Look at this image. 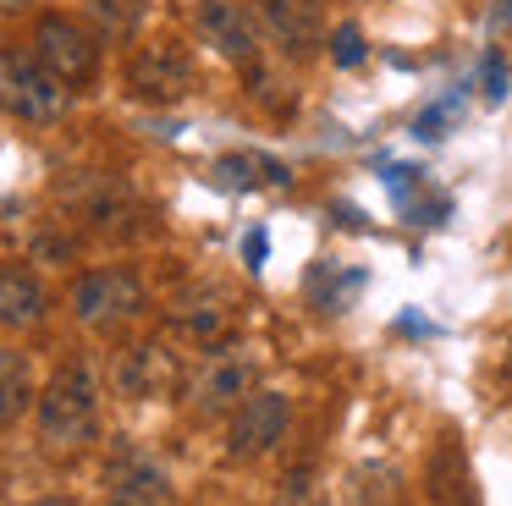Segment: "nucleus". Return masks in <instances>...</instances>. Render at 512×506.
<instances>
[{
  "label": "nucleus",
  "instance_id": "f8f14e48",
  "mask_svg": "<svg viewBox=\"0 0 512 506\" xmlns=\"http://www.w3.org/2000/svg\"><path fill=\"white\" fill-rule=\"evenodd\" d=\"M111 385L122 396H133V402H149V396L177 385V363H171V352L160 341H127L111 358Z\"/></svg>",
  "mask_w": 512,
  "mask_h": 506
},
{
  "label": "nucleus",
  "instance_id": "b1692460",
  "mask_svg": "<svg viewBox=\"0 0 512 506\" xmlns=\"http://www.w3.org/2000/svg\"><path fill=\"white\" fill-rule=\"evenodd\" d=\"M28 506H67L61 495H45V501H28Z\"/></svg>",
  "mask_w": 512,
  "mask_h": 506
},
{
  "label": "nucleus",
  "instance_id": "6e6552de",
  "mask_svg": "<svg viewBox=\"0 0 512 506\" xmlns=\"http://www.w3.org/2000/svg\"><path fill=\"white\" fill-rule=\"evenodd\" d=\"M61 204L78 220H89L94 231H127V220H138V198L122 176L111 171H78L61 182Z\"/></svg>",
  "mask_w": 512,
  "mask_h": 506
},
{
  "label": "nucleus",
  "instance_id": "39448f33",
  "mask_svg": "<svg viewBox=\"0 0 512 506\" xmlns=\"http://www.w3.org/2000/svg\"><path fill=\"white\" fill-rule=\"evenodd\" d=\"M34 61L50 77H61L67 88H83L100 72V33L89 22L67 17V11H45L34 22Z\"/></svg>",
  "mask_w": 512,
  "mask_h": 506
},
{
  "label": "nucleus",
  "instance_id": "a211bd4d",
  "mask_svg": "<svg viewBox=\"0 0 512 506\" xmlns=\"http://www.w3.org/2000/svg\"><path fill=\"white\" fill-rule=\"evenodd\" d=\"M83 11L94 17V33L105 39H133L144 22V0H83Z\"/></svg>",
  "mask_w": 512,
  "mask_h": 506
},
{
  "label": "nucleus",
  "instance_id": "4468645a",
  "mask_svg": "<svg viewBox=\"0 0 512 506\" xmlns=\"http://www.w3.org/2000/svg\"><path fill=\"white\" fill-rule=\"evenodd\" d=\"M424 495H430L435 506H479L474 495V468H468L463 446H457L452 435L435 446V457L424 462Z\"/></svg>",
  "mask_w": 512,
  "mask_h": 506
},
{
  "label": "nucleus",
  "instance_id": "5701e85b",
  "mask_svg": "<svg viewBox=\"0 0 512 506\" xmlns=\"http://www.w3.org/2000/svg\"><path fill=\"white\" fill-rule=\"evenodd\" d=\"M0 11H28V0H0Z\"/></svg>",
  "mask_w": 512,
  "mask_h": 506
},
{
  "label": "nucleus",
  "instance_id": "4be33fe9",
  "mask_svg": "<svg viewBox=\"0 0 512 506\" xmlns=\"http://www.w3.org/2000/svg\"><path fill=\"white\" fill-rule=\"evenodd\" d=\"M331 55H336V66H358L364 61V33H358L353 22H342V28L331 33Z\"/></svg>",
  "mask_w": 512,
  "mask_h": 506
},
{
  "label": "nucleus",
  "instance_id": "9d476101",
  "mask_svg": "<svg viewBox=\"0 0 512 506\" xmlns=\"http://www.w3.org/2000/svg\"><path fill=\"white\" fill-rule=\"evenodd\" d=\"M265 39L276 44L287 61H303L325 44V6L320 0H259L254 6Z\"/></svg>",
  "mask_w": 512,
  "mask_h": 506
},
{
  "label": "nucleus",
  "instance_id": "1a4fd4ad",
  "mask_svg": "<svg viewBox=\"0 0 512 506\" xmlns=\"http://www.w3.org/2000/svg\"><path fill=\"white\" fill-rule=\"evenodd\" d=\"M287 424H292V402L281 391H270V385H259V391L232 413V424H226V451H232L237 462L265 457V451H276L281 440H287Z\"/></svg>",
  "mask_w": 512,
  "mask_h": 506
},
{
  "label": "nucleus",
  "instance_id": "ddd939ff",
  "mask_svg": "<svg viewBox=\"0 0 512 506\" xmlns=\"http://www.w3.org/2000/svg\"><path fill=\"white\" fill-rule=\"evenodd\" d=\"M50 314V292L28 264H0V330H39Z\"/></svg>",
  "mask_w": 512,
  "mask_h": 506
},
{
  "label": "nucleus",
  "instance_id": "2eb2a0df",
  "mask_svg": "<svg viewBox=\"0 0 512 506\" xmlns=\"http://www.w3.org/2000/svg\"><path fill=\"white\" fill-rule=\"evenodd\" d=\"M171 330L188 336L193 347H215V341L232 336V308H226V297H215V292H188V297H177V308H171Z\"/></svg>",
  "mask_w": 512,
  "mask_h": 506
},
{
  "label": "nucleus",
  "instance_id": "f3484780",
  "mask_svg": "<svg viewBox=\"0 0 512 506\" xmlns=\"http://www.w3.org/2000/svg\"><path fill=\"white\" fill-rule=\"evenodd\" d=\"M34 402H39V391H34L28 352H17L12 341H0V424H17Z\"/></svg>",
  "mask_w": 512,
  "mask_h": 506
},
{
  "label": "nucleus",
  "instance_id": "f257e3e1",
  "mask_svg": "<svg viewBox=\"0 0 512 506\" xmlns=\"http://www.w3.org/2000/svg\"><path fill=\"white\" fill-rule=\"evenodd\" d=\"M34 424L45 451H83L100 435V385H94V369L83 358L61 363L45 380L34 402Z\"/></svg>",
  "mask_w": 512,
  "mask_h": 506
},
{
  "label": "nucleus",
  "instance_id": "f03ea898",
  "mask_svg": "<svg viewBox=\"0 0 512 506\" xmlns=\"http://www.w3.org/2000/svg\"><path fill=\"white\" fill-rule=\"evenodd\" d=\"M188 407L204 418L215 413H237V407L248 402V396L259 391V358L254 347H237V341H215V347H204L199 369L188 374Z\"/></svg>",
  "mask_w": 512,
  "mask_h": 506
},
{
  "label": "nucleus",
  "instance_id": "7ed1b4c3",
  "mask_svg": "<svg viewBox=\"0 0 512 506\" xmlns=\"http://www.w3.org/2000/svg\"><path fill=\"white\" fill-rule=\"evenodd\" d=\"M0 110L28 127H56L72 110V88L34 61V50H0Z\"/></svg>",
  "mask_w": 512,
  "mask_h": 506
},
{
  "label": "nucleus",
  "instance_id": "9b49d317",
  "mask_svg": "<svg viewBox=\"0 0 512 506\" xmlns=\"http://www.w3.org/2000/svg\"><path fill=\"white\" fill-rule=\"evenodd\" d=\"M105 506H171V473L149 451L122 446L105 468Z\"/></svg>",
  "mask_w": 512,
  "mask_h": 506
},
{
  "label": "nucleus",
  "instance_id": "6ab92c4d",
  "mask_svg": "<svg viewBox=\"0 0 512 506\" xmlns=\"http://www.w3.org/2000/svg\"><path fill=\"white\" fill-rule=\"evenodd\" d=\"M347 495H353V506H397V473L386 462H364L347 484Z\"/></svg>",
  "mask_w": 512,
  "mask_h": 506
},
{
  "label": "nucleus",
  "instance_id": "423d86ee",
  "mask_svg": "<svg viewBox=\"0 0 512 506\" xmlns=\"http://www.w3.org/2000/svg\"><path fill=\"white\" fill-rule=\"evenodd\" d=\"M199 72H193V55L182 50L177 39H155L138 44L127 55V94L144 99V105H182L193 94Z\"/></svg>",
  "mask_w": 512,
  "mask_h": 506
},
{
  "label": "nucleus",
  "instance_id": "20e7f679",
  "mask_svg": "<svg viewBox=\"0 0 512 506\" xmlns=\"http://www.w3.org/2000/svg\"><path fill=\"white\" fill-rule=\"evenodd\" d=\"M72 319L89 330H116L127 325V319H138L149 308V292L144 281H138V270H127V264H100V270H83L78 281H72Z\"/></svg>",
  "mask_w": 512,
  "mask_h": 506
},
{
  "label": "nucleus",
  "instance_id": "412c9836",
  "mask_svg": "<svg viewBox=\"0 0 512 506\" xmlns=\"http://www.w3.org/2000/svg\"><path fill=\"white\" fill-rule=\"evenodd\" d=\"M358 292H364V275H358V270H347L342 286H336V281L325 286V270H314V281H309V297H314V308H320V314H342Z\"/></svg>",
  "mask_w": 512,
  "mask_h": 506
},
{
  "label": "nucleus",
  "instance_id": "aec40b11",
  "mask_svg": "<svg viewBox=\"0 0 512 506\" xmlns=\"http://www.w3.org/2000/svg\"><path fill=\"white\" fill-rule=\"evenodd\" d=\"M270 506H331V490L320 484L314 468H292L287 479H281V490H276Z\"/></svg>",
  "mask_w": 512,
  "mask_h": 506
},
{
  "label": "nucleus",
  "instance_id": "0eeeda50",
  "mask_svg": "<svg viewBox=\"0 0 512 506\" xmlns=\"http://www.w3.org/2000/svg\"><path fill=\"white\" fill-rule=\"evenodd\" d=\"M193 28H199V39L210 44L221 61L243 66V72L259 66V39H265V28H259V17L248 6H237V0H199V6H193Z\"/></svg>",
  "mask_w": 512,
  "mask_h": 506
},
{
  "label": "nucleus",
  "instance_id": "dca6fc26",
  "mask_svg": "<svg viewBox=\"0 0 512 506\" xmlns=\"http://www.w3.org/2000/svg\"><path fill=\"white\" fill-rule=\"evenodd\" d=\"M210 182L215 187H287L292 171L270 154H254V149H237V154H221L210 165Z\"/></svg>",
  "mask_w": 512,
  "mask_h": 506
}]
</instances>
